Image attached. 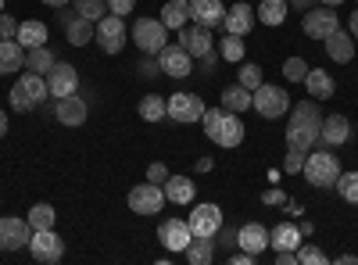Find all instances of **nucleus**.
Instances as JSON below:
<instances>
[{
  "label": "nucleus",
  "instance_id": "obj_24",
  "mask_svg": "<svg viewBox=\"0 0 358 265\" xmlns=\"http://www.w3.org/2000/svg\"><path fill=\"white\" fill-rule=\"evenodd\" d=\"M268 244H273L276 251H297L301 248V229H297L294 222H280L268 229Z\"/></svg>",
  "mask_w": 358,
  "mask_h": 265
},
{
  "label": "nucleus",
  "instance_id": "obj_37",
  "mask_svg": "<svg viewBox=\"0 0 358 265\" xmlns=\"http://www.w3.org/2000/svg\"><path fill=\"white\" fill-rule=\"evenodd\" d=\"M334 187H337V194H341L348 204H358V172H341Z\"/></svg>",
  "mask_w": 358,
  "mask_h": 265
},
{
  "label": "nucleus",
  "instance_id": "obj_9",
  "mask_svg": "<svg viewBox=\"0 0 358 265\" xmlns=\"http://www.w3.org/2000/svg\"><path fill=\"white\" fill-rule=\"evenodd\" d=\"M29 237H33L29 219H11V215L0 219V251H22L29 248Z\"/></svg>",
  "mask_w": 358,
  "mask_h": 265
},
{
  "label": "nucleus",
  "instance_id": "obj_30",
  "mask_svg": "<svg viewBox=\"0 0 358 265\" xmlns=\"http://www.w3.org/2000/svg\"><path fill=\"white\" fill-rule=\"evenodd\" d=\"M162 22H165V29H183L187 22H190V4L187 0H169V4L162 8Z\"/></svg>",
  "mask_w": 358,
  "mask_h": 265
},
{
  "label": "nucleus",
  "instance_id": "obj_51",
  "mask_svg": "<svg viewBox=\"0 0 358 265\" xmlns=\"http://www.w3.org/2000/svg\"><path fill=\"white\" fill-rule=\"evenodd\" d=\"M215 62H219V54H215V50H208V54L201 57V72H204V76H208V72H215Z\"/></svg>",
  "mask_w": 358,
  "mask_h": 265
},
{
  "label": "nucleus",
  "instance_id": "obj_29",
  "mask_svg": "<svg viewBox=\"0 0 358 265\" xmlns=\"http://www.w3.org/2000/svg\"><path fill=\"white\" fill-rule=\"evenodd\" d=\"M251 108V90L248 86H226L222 90V111H233V115H241V111H248Z\"/></svg>",
  "mask_w": 358,
  "mask_h": 265
},
{
  "label": "nucleus",
  "instance_id": "obj_10",
  "mask_svg": "<svg viewBox=\"0 0 358 265\" xmlns=\"http://www.w3.org/2000/svg\"><path fill=\"white\" fill-rule=\"evenodd\" d=\"M94 40L101 43L104 54H118V50H122V43H126V22L118 18V15H104L97 22V36Z\"/></svg>",
  "mask_w": 358,
  "mask_h": 265
},
{
  "label": "nucleus",
  "instance_id": "obj_52",
  "mask_svg": "<svg viewBox=\"0 0 358 265\" xmlns=\"http://www.w3.org/2000/svg\"><path fill=\"white\" fill-rule=\"evenodd\" d=\"M283 201H287L283 190H276V187H273V190H265V204H283Z\"/></svg>",
  "mask_w": 358,
  "mask_h": 265
},
{
  "label": "nucleus",
  "instance_id": "obj_42",
  "mask_svg": "<svg viewBox=\"0 0 358 265\" xmlns=\"http://www.w3.org/2000/svg\"><path fill=\"white\" fill-rule=\"evenodd\" d=\"M322 262H326V255L315 244H301V248H297V265H322Z\"/></svg>",
  "mask_w": 358,
  "mask_h": 265
},
{
  "label": "nucleus",
  "instance_id": "obj_17",
  "mask_svg": "<svg viewBox=\"0 0 358 265\" xmlns=\"http://www.w3.org/2000/svg\"><path fill=\"white\" fill-rule=\"evenodd\" d=\"M54 115H57V122H62L65 129H79V126L86 122L90 108H86V101H83V97L69 94V97H57V108H54Z\"/></svg>",
  "mask_w": 358,
  "mask_h": 265
},
{
  "label": "nucleus",
  "instance_id": "obj_49",
  "mask_svg": "<svg viewBox=\"0 0 358 265\" xmlns=\"http://www.w3.org/2000/svg\"><path fill=\"white\" fill-rule=\"evenodd\" d=\"M133 8H136V0H108V11L118 15V18H126Z\"/></svg>",
  "mask_w": 358,
  "mask_h": 265
},
{
  "label": "nucleus",
  "instance_id": "obj_44",
  "mask_svg": "<svg viewBox=\"0 0 358 265\" xmlns=\"http://www.w3.org/2000/svg\"><path fill=\"white\" fill-rule=\"evenodd\" d=\"M305 155H308V151H297V147H290V151H287V162H283V172H290V176L301 172V169H305Z\"/></svg>",
  "mask_w": 358,
  "mask_h": 265
},
{
  "label": "nucleus",
  "instance_id": "obj_26",
  "mask_svg": "<svg viewBox=\"0 0 358 265\" xmlns=\"http://www.w3.org/2000/svg\"><path fill=\"white\" fill-rule=\"evenodd\" d=\"M322 43H326V54H330L334 62H351L355 57V40H351L348 29H337V33L330 40H322Z\"/></svg>",
  "mask_w": 358,
  "mask_h": 265
},
{
  "label": "nucleus",
  "instance_id": "obj_16",
  "mask_svg": "<svg viewBox=\"0 0 358 265\" xmlns=\"http://www.w3.org/2000/svg\"><path fill=\"white\" fill-rule=\"evenodd\" d=\"M255 8L251 4H244V0H236L233 8H226V15H222V29L226 33H233V36H248L251 29H255Z\"/></svg>",
  "mask_w": 358,
  "mask_h": 265
},
{
  "label": "nucleus",
  "instance_id": "obj_7",
  "mask_svg": "<svg viewBox=\"0 0 358 265\" xmlns=\"http://www.w3.org/2000/svg\"><path fill=\"white\" fill-rule=\"evenodd\" d=\"M165 115L172 122H201L204 104L197 94H172V97H165Z\"/></svg>",
  "mask_w": 358,
  "mask_h": 265
},
{
  "label": "nucleus",
  "instance_id": "obj_8",
  "mask_svg": "<svg viewBox=\"0 0 358 265\" xmlns=\"http://www.w3.org/2000/svg\"><path fill=\"white\" fill-rule=\"evenodd\" d=\"M129 208H133L136 215H155V212H162V208H165V190L155 187L151 180L140 183V187H133V190H129Z\"/></svg>",
  "mask_w": 358,
  "mask_h": 265
},
{
  "label": "nucleus",
  "instance_id": "obj_50",
  "mask_svg": "<svg viewBox=\"0 0 358 265\" xmlns=\"http://www.w3.org/2000/svg\"><path fill=\"white\" fill-rule=\"evenodd\" d=\"M215 237H219V244H222V248H236V229H226V226H219V233H215Z\"/></svg>",
  "mask_w": 358,
  "mask_h": 265
},
{
  "label": "nucleus",
  "instance_id": "obj_5",
  "mask_svg": "<svg viewBox=\"0 0 358 265\" xmlns=\"http://www.w3.org/2000/svg\"><path fill=\"white\" fill-rule=\"evenodd\" d=\"M301 29H305V36H312V40H330V36L337 33V29H341V18H337V11H334V8L315 4L312 11H305Z\"/></svg>",
  "mask_w": 358,
  "mask_h": 265
},
{
  "label": "nucleus",
  "instance_id": "obj_6",
  "mask_svg": "<svg viewBox=\"0 0 358 265\" xmlns=\"http://www.w3.org/2000/svg\"><path fill=\"white\" fill-rule=\"evenodd\" d=\"M29 251H33V258L43 262V265H57L65 258V241L57 237L54 229H33V237H29Z\"/></svg>",
  "mask_w": 358,
  "mask_h": 265
},
{
  "label": "nucleus",
  "instance_id": "obj_48",
  "mask_svg": "<svg viewBox=\"0 0 358 265\" xmlns=\"http://www.w3.org/2000/svg\"><path fill=\"white\" fill-rule=\"evenodd\" d=\"M147 180H151L155 187H165V180H169V169H165L162 162H151V169H147Z\"/></svg>",
  "mask_w": 358,
  "mask_h": 265
},
{
  "label": "nucleus",
  "instance_id": "obj_19",
  "mask_svg": "<svg viewBox=\"0 0 358 265\" xmlns=\"http://www.w3.org/2000/svg\"><path fill=\"white\" fill-rule=\"evenodd\" d=\"M179 47H183L190 57H204L212 50V33H208V25H183L179 29Z\"/></svg>",
  "mask_w": 358,
  "mask_h": 265
},
{
  "label": "nucleus",
  "instance_id": "obj_34",
  "mask_svg": "<svg viewBox=\"0 0 358 265\" xmlns=\"http://www.w3.org/2000/svg\"><path fill=\"white\" fill-rule=\"evenodd\" d=\"M18 83H22V90H25V94H29V97H33V101H36V104H40V101H47V97H50V90H47V79H43V76H40V72H25V76H22V79H18Z\"/></svg>",
  "mask_w": 358,
  "mask_h": 265
},
{
  "label": "nucleus",
  "instance_id": "obj_11",
  "mask_svg": "<svg viewBox=\"0 0 358 265\" xmlns=\"http://www.w3.org/2000/svg\"><path fill=\"white\" fill-rule=\"evenodd\" d=\"M158 241H162L169 251L183 255V251L190 248V241H194V229H190V222H183V219H165V222L158 226Z\"/></svg>",
  "mask_w": 358,
  "mask_h": 265
},
{
  "label": "nucleus",
  "instance_id": "obj_22",
  "mask_svg": "<svg viewBox=\"0 0 358 265\" xmlns=\"http://www.w3.org/2000/svg\"><path fill=\"white\" fill-rule=\"evenodd\" d=\"M190 4V18L197 22V25H222V15H226V8H222V0H187Z\"/></svg>",
  "mask_w": 358,
  "mask_h": 265
},
{
  "label": "nucleus",
  "instance_id": "obj_40",
  "mask_svg": "<svg viewBox=\"0 0 358 265\" xmlns=\"http://www.w3.org/2000/svg\"><path fill=\"white\" fill-rule=\"evenodd\" d=\"M283 76H287L290 83H305V76H308L305 57H287V62H283Z\"/></svg>",
  "mask_w": 358,
  "mask_h": 265
},
{
  "label": "nucleus",
  "instance_id": "obj_54",
  "mask_svg": "<svg viewBox=\"0 0 358 265\" xmlns=\"http://www.w3.org/2000/svg\"><path fill=\"white\" fill-rule=\"evenodd\" d=\"M276 262H280V265H297V251H280Z\"/></svg>",
  "mask_w": 358,
  "mask_h": 265
},
{
  "label": "nucleus",
  "instance_id": "obj_1",
  "mask_svg": "<svg viewBox=\"0 0 358 265\" xmlns=\"http://www.w3.org/2000/svg\"><path fill=\"white\" fill-rule=\"evenodd\" d=\"M319 126H322V115H319L312 97L294 104V115L287 122V143L297 147V151H312V147L319 143Z\"/></svg>",
  "mask_w": 358,
  "mask_h": 265
},
{
  "label": "nucleus",
  "instance_id": "obj_12",
  "mask_svg": "<svg viewBox=\"0 0 358 265\" xmlns=\"http://www.w3.org/2000/svg\"><path fill=\"white\" fill-rule=\"evenodd\" d=\"M62 22H65V36H69L72 47H86L90 40L97 36V22L86 18V15H79L76 8H72V11H62Z\"/></svg>",
  "mask_w": 358,
  "mask_h": 265
},
{
  "label": "nucleus",
  "instance_id": "obj_38",
  "mask_svg": "<svg viewBox=\"0 0 358 265\" xmlns=\"http://www.w3.org/2000/svg\"><path fill=\"white\" fill-rule=\"evenodd\" d=\"M72 8H76L79 15H86V18L101 22V18L108 15V0H72Z\"/></svg>",
  "mask_w": 358,
  "mask_h": 265
},
{
  "label": "nucleus",
  "instance_id": "obj_14",
  "mask_svg": "<svg viewBox=\"0 0 358 265\" xmlns=\"http://www.w3.org/2000/svg\"><path fill=\"white\" fill-rule=\"evenodd\" d=\"M190 229H194V237H215L219 226H222V208L219 204H197V208L190 212Z\"/></svg>",
  "mask_w": 358,
  "mask_h": 265
},
{
  "label": "nucleus",
  "instance_id": "obj_59",
  "mask_svg": "<svg viewBox=\"0 0 358 265\" xmlns=\"http://www.w3.org/2000/svg\"><path fill=\"white\" fill-rule=\"evenodd\" d=\"M8 133V111H0V136Z\"/></svg>",
  "mask_w": 358,
  "mask_h": 265
},
{
  "label": "nucleus",
  "instance_id": "obj_23",
  "mask_svg": "<svg viewBox=\"0 0 358 265\" xmlns=\"http://www.w3.org/2000/svg\"><path fill=\"white\" fill-rule=\"evenodd\" d=\"M305 86H308V97H312V101H330V97L337 94L334 76H330V72H322V69H308Z\"/></svg>",
  "mask_w": 358,
  "mask_h": 265
},
{
  "label": "nucleus",
  "instance_id": "obj_60",
  "mask_svg": "<svg viewBox=\"0 0 358 265\" xmlns=\"http://www.w3.org/2000/svg\"><path fill=\"white\" fill-rule=\"evenodd\" d=\"M319 4H326V8H337V4H344V0H319Z\"/></svg>",
  "mask_w": 358,
  "mask_h": 265
},
{
  "label": "nucleus",
  "instance_id": "obj_55",
  "mask_svg": "<svg viewBox=\"0 0 358 265\" xmlns=\"http://www.w3.org/2000/svg\"><path fill=\"white\" fill-rule=\"evenodd\" d=\"M229 262H233V265H236V262H241V265H251V262H255V255H248V251L241 248V255H233Z\"/></svg>",
  "mask_w": 358,
  "mask_h": 265
},
{
  "label": "nucleus",
  "instance_id": "obj_3",
  "mask_svg": "<svg viewBox=\"0 0 358 265\" xmlns=\"http://www.w3.org/2000/svg\"><path fill=\"white\" fill-rule=\"evenodd\" d=\"M251 108L262 115V119H280V115L290 111V97L283 86H268L262 83L258 90H251Z\"/></svg>",
  "mask_w": 358,
  "mask_h": 265
},
{
  "label": "nucleus",
  "instance_id": "obj_31",
  "mask_svg": "<svg viewBox=\"0 0 358 265\" xmlns=\"http://www.w3.org/2000/svg\"><path fill=\"white\" fill-rule=\"evenodd\" d=\"M183 255H187L190 265H208V262L215 258V237H194Z\"/></svg>",
  "mask_w": 358,
  "mask_h": 265
},
{
  "label": "nucleus",
  "instance_id": "obj_28",
  "mask_svg": "<svg viewBox=\"0 0 358 265\" xmlns=\"http://www.w3.org/2000/svg\"><path fill=\"white\" fill-rule=\"evenodd\" d=\"M15 40H18L25 50H29V47H43V43H47V25L36 22V18H33V22H18V36H15Z\"/></svg>",
  "mask_w": 358,
  "mask_h": 265
},
{
  "label": "nucleus",
  "instance_id": "obj_61",
  "mask_svg": "<svg viewBox=\"0 0 358 265\" xmlns=\"http://www.w3.org/2000/svg\"><path fill=\"white\" fill-rule=\"evenodd\" d=\"M0 15H4V0H0Z\"/></svg>",
  "mask_w": 358,
  "mask_h": 265
},
{
  "label": "nucleus",
  "instance_id": "obj_15",
  "mask_svg": "<svg viewBox=\"0 0 358 265\" xmlns=\"http://www.w3.org/2000/svg\"><path fill=\"white\" fill-rule=\"evenodd\" d=\"M158 62H162V72L165 76H172V79H187L190 72H194V57L179 47V43H165V50L158 54Z\"/></svg>",
  "mask_w": 358,
  "mask_h": 265
},
{
  "label": "nucleus",
  "instance_id": "obj_13",
  "mask_svg": "<svg viewBox=\"0 0 358 265\" xmlns=\"http://www.w3.org/2000/svg\"><path fill=\"white\" fill-rule=\"evenodd\" d=\"M47 90L50 97H69L79 90V72L69 62H54V69L47 72Z\"/></svg>",
  "mask_w": 358,
  "mask_h": 265
},
{
  "label": "nucleus",
  "instance_id": "obj_36",
  "mask_svg": "<svg viewBox=\"0 0 358 265\" xmlns=\"http://www.w3.org/2000/svg\"><path fill=\"white\" fill-rule=\"evenodd\" d=\"M140 119L143 122H158V119H165V97H158V94H151V97H140Z\"/></svg>",
  "mask_w": 358,
  "mask_h": 265
},
{
  "label": "nucleus",
  "instance_id": "obj_25",
  "mask_svg": "<svg viewBox=\"0 0 358 265\" xmlns=\"http://www.w3.org/2000/svg\"><path fill=\"white\" fill-rule=\"evenodd\" d=\"M25 69V47L18 40H0V72H18Z\"/></svg>",
  "mask_w": 358,
  "mask_h": 265
},
{
  "label": "nucleus",
  "instance_id": "obj_53",
  "mask_svg": "<svg viewBox=\"0 0 358 265\" xmlns=\"http://www.w3.org/2000/svg\"><path fill=\"white\" fill-rule=\"evenodd\" d=\"M287 4H294V11H312L319 0H287Z\"/></svg>",
  "mask_w": 358,
  "mask_h": 265
},
{
  "label": "nucleus",
  "instance_id": "obj_58",
  "mask_svg": "<svg viewBox=\"0 0 358 265\" xmlns=\"http://www.w3.org/2000/svg\"><path fill=\"white\" fill-rule=\"evenodd\" d=\"M40 4H47V8H65V4H72V0H40Z\"/></svg>",
  "mask_w": 358,
  "mask_h": 265
},
{
  "label": "nucleus",
  "instance_id": "obj_4",
  "mask_svg": "<svg viewBox=\"0 0 358 265\" xmlns=\"http://www.w3.org/2000/svg\"><path fill=\"white\" fill-rule=\"evenodd\" d=\"M165 40H169V29H165L162 18H136L133 22V43L143 54H162Z\"/></svg>",
  "mask_w": 358,
  "mask_h": 265
},
{
  "label": "nucleus",
  "instance_id": "obj_21",
  "mask_svg": "<svg viewBox=\"0 0 358 265\" xmlns=\"http://www.w3.org/2000/svg\"><path fill=\"white\" fill-rule=\"evenodd\" d=\"M236 248H244L248 255H262L268 248V229L262 222H244L241 229H236Z\"/></svg>",
  "mask_w": 358,
  "mask_h": 265
},
{
  "label": "nucleus",
  "instance_id": "obj_46",
  "mask_svg": "<svg viewBox=\"0 0 358 265\" xmlns=\"http://www.w3.org/2000/svg\"><path fill=\"white\" fill-rule=\"evenodd\" d=\"M222 115H226L222 108H208V111L201 115V122H204V133H208V136L215 133V126H219V119H222Z\"/></svg>",
  "mask_w": 358,
  "mask_h": 265
},
{
  "label": "nucleus",
  "instance_id": "obj_57",
  "mask_svg": "<svg viewBox=\"0 0 358 265\" xmlns=\"http://www.w3.org/2000/svg\"><path fill=\"white\" fill-rule=\"evenodd\" d=\"M212 165H215L212 158H201V162H197V172H212Z\"/></svg>",
  "mask_w": 358,
  "mask_h": 265
},
{
  "label": "nucleus",
  "instance_id": "obj_45",
  "mask_svg": "<svg viewBox=\"0 0 358 265\" xmlns=\"http://www.w3.org/2000/svg\"><path fill=\"white\" fill-rule=\"evenodd\" d=\"M241 86H248V90H258V86H262V69H258V65H244V69H241Z\"/></svg>",
  "mask_w": 358,
  "mask_h": 265
},
{
  "label": "nucleus",
  "instance_id": "obj_32",
  "mask_svg": "<svg viewBox=\"0 0 358 265\" xmlns=\"http://www.w3.org/2000/svg\"><path fill=\"white\" fill-rule=\"evenodd\" d=\"M25 69H29V72H40V76L54 69V54L47 50V43H43V47H29V50H25Z\"/></svg>",
  "mask_w": 358,
  "mask_h": 265
},
{
  "label": "nucleus",
  "instance_id": "obj_18",
  "mask_svg": "<svg viewBox=\"0 0 358 265\" xmlns=\"http://www.w3.org/2000/svg\"><path fill=\"white\" fill-rule=\"evenodd\" d=\"M208 140H215L219 147H241L244 143V122H241V115L226 111L222 119H219V126H215V133L208 136Z\"/></svg>",
  "mask_w": 358,
  "mask_h": 265
},
{
  "label": "nucleus",
  "instance_id": "obj_41",
  "mask_svg": "<svg viewBox=\"0 0 358 265\" xmlns=\"http://www.w3.org/2000/svg\"><path fill=\"white\" fill-rule=\"evenodd\" d=\"M11 108H15L18 115H25V111H33V108H36V101L22 90V83H15V86H11Z\"/></svg>",
  "mask_w": 358,
  "mask_h": 265
},
{
  "label": "nucleus",
  "instance_id": "obj_2",
  "mask_svg": "<svg viewBox=\"0 0 358 265\" xmlns=\"http://www.w3.org/2000/svg\"><path fill=\"white\" fill-rule=\"evenodd\" d=\"M305 180L312 183V187H334L337 183V176H341V162H337V155H334V147H312V151L305 155Z\"/></svg>",
  "mask_w": 358,
  "mask_h": 265
},
{
  "label": "nucleus",
  "instance_id": "obj_47",
  "mask_svg": "<svg viewBox=\"0 0 358 265\" xmlns=\"http://www.w3.org/2000/svg\"><path fill=\"white\" fill-rule=\"evenodd\" d=\"M18 36V22L4 11V15H0V40H15Z\"/></svg>",
  "mask_w": 358,
  "mask_h": 265
},
{
  "label": "nucleus",
  "instance_id": "obj_33",
  "mask_svg": "<svg viewBox=\"0 0 358 265\" xmlns=\"http://www.w3.org/2000/svg\"><path fill=\"white\" fill-rule=\"evenodd\" d=\"M255 11H258V18H262L265 25H283V18H287V0H262Z\"/></svg>",
  "mask_w": 358,
  "mask_h": 265
},
{
  "label": "nucleus",
  "instance_id": "obj_35",
  "mask_svg": "<svg viewBox=\"0 0 358 265\" xmlns=\"http://www.w3.org/2000/svg\"><path fill=\"white\" fill-rule=\"evenodd\" d=\"M54 222H57V212L50 208V204H33V208H29V226L33 229H54Z\"/></svg>",
  "mask_w": 358,
  "mask_h": 265
},
{
  "label": "nucleus",
  "instance_id": "obj_20",
  "mask_svg": "<svg viewBox=\"0 0 358 265\" xmlns=\"http://www.w3.org/2000/svg\"><path fill=\"white\" fill-rule=\"evenodd\" d=\"M319 140L322 147H341L351 140V122L344 119V115H326L322 126H319Z\"/></svg>",
  "mask_w": 358,
  "mask_h": 265
},
{
  "label": "nucleus",
  "instance_id": "obj_43",
  "mask_svg": "<svg viewBox=\"0 0 358 265\" xmlns=\"http://www.w3.org/2000/svg\"><path fill=\"white\" fill-rule=\"evenodd\" d=\"M136 69H140L143 79H158V76H165V72H162V62H158V54H147Z\"/></svg>",
  "mask_w": 358,
  "mask_h": 265
},
{
  "label": "nucleus",
  "instance_id": "obj_27",
  "mask_svg": "<svg viewBox=\"0 0 358 265\" xmlns=\"http://www.w3.org/2000/svg\"><path fill=\"white\" fill-rule=\"evenodd\" d=\"M162 190H165V201H176V204L194 201V180H187V176H169Z\"/></svg>",
  "mask_w": 358,
  "mask_h": 265
},
{
  "label": "nucleus",
  "instance_id": "obj_39",
  "mask_svg": "<svg viewBox=\"0 0 358 265\" xmlns=\"http://www.w3.org/2000/svg\"><path fill=\"white\" fill-rule=\"evenodd\" d=\"M226 62H244V40L241 36H233V33H226V40H222V50H219Z\"/></svg>",
  "mask_w": 358,
  "mask_h": 265
},
{
  "label": "nucleus",
  "instance_id": "obj_56",
  "mask_svg": "<svg viewBox=\"0 0 358 265\" xmlns=\"http://www.w3.org/2000/svg\"><path fill=\"white\" fill-rule=\"evenodd\" d=\"M348 33L358 40V11H351V25H348Z\"/></svg>",
  "mask_w": 358,
  "mask_h": 265
}]
</instances>
